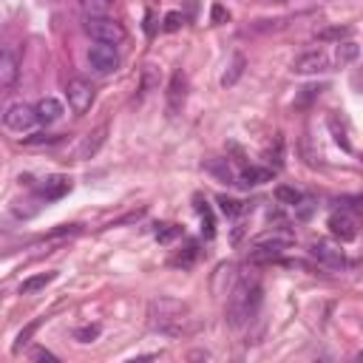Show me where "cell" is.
<instances>
[{
    "label": "cell",
    "instance_id": "33",
    "mask_svg": "<svg viewBox=\"0 0 363 363\" xmlns=\"http://www.w3.org/2000/svg\"><path fill=\"white\" fill-rule=\"evenodd\" d=\"M0 298H3V289H0Z\"/></svg>",
    "mask_w": 363,
    "mask_h": 363
},
{
    "label": "cell",
    "instance_id": "29",
    "mask_svg": "<svg viewBox=\"0 0 363 363\" xmlns=\"http://www.w3.org/2000/svg\"><path fill=\"white\" fill-rule=\"evenodd\" d=\"M23 142L26 145H48V142H57V136H51V133H31V136H23Z\"/></svg>",
    "mask_w": 363,
    "mask_h": 363
},
{
    "label": "cell",
    "instance_id": "13",
    "mask_svg": "<svg viewBox=\"0 0 363 363\" xmlns=\"http://www.w3.org/2000/svg\"><path fill=\"white\" fill-rule=\"evenodd\" d=\"M17 74H20V60L14 51L3 48L0 51V88H11L17 82Z\"/></svg>",
    "mask_w": 363,
    "mask_h": 363
},
{
    "label": "cell",
    "instance_id": "14",
    "mask_svg": "<svg viewBox=\"0 0 363 363\" xmlns=\"http://www.w3.org/2000/svg\"><path fill=\"white\" fill-rule=\"evenodd\" d=\"M105 133H108V125H99L96 130L85 133L82 142H79V147H77V159H91V156L105 145Z\"/></svg>",
    "mask_w": 363,
    "mask_h": 363
},
{
    "label": "cell",
    "instance_id": "21",
    "mask_svg": "<svg viewBox=\"0 0 363 363\" xmlns=\"http://www.w3.org/2000/svg\"><path fill=\"white\" fill-rule=\"evenodd\" d=\"M111 6H113V0H79V9L85 17H102L111 11Z\"/></svg>",
    "mask_w": 363,
    "mask_h": 363
},
{
    "label": "cell",
    "instance_id": "12",
    "mask_svg": "<svg viewBox=\"0 0 363 363\" xmlns=\"http://www.w3.org/2000/svg\"><path fill=\"white\" fill-rule=\"evenodd\" d=\"M184 96H187V79H184L182 71H176V74L170 77V85H167V111H170V113L182 111Z\"/></svg>",
    "mask_w": 363,
    "mask_h": 363
},
{
    "label": "cell",
    "instance_id": "9",
    "mask_svg": "<svg viewBox=\"0 0 363 363\" xmlns=\"http://www.w3.org/2000/svg\"><path fill=\"white\" fill-rule=\"evenodd\" d=\"M326 227H329V233H332L335 238H340V244L357 238V221H354L349 213H332L329 221H326Z\"/></svg>",
    "mask_w": 363,
    "mask_h": 363
},
{
    "label": "cell",
    "instance_id": "26",
    "mask_svg": "<svg viewBox=\"0 0 363 363\" xmlns=\"http://www.w3.org/2000/svg\"><path fill=\"white\" fill-rule=\"evenodd\" d=\"M96 335H99V326H96V323H94V326L88 323V326H79V329H74V337H77L79 343H91Z\"/></svg>",
    "mask_w": 363,
    "mask_h": 363
},
{
    "label": "cell",
    "instance_id": "6",
    "mask_svg": "<svg viewBox=\"0 0 363 363\" xmlns=\"http://www.w3.org/2000/svg\"><path fill=\"white\" fill-rule=\"evenodd\" d=\"M289 244H292V238H289V235H278V233L264 235V238H258V241L252 244L250 258H252V261H275V258H278Z\"/></svg>",
    "mask_w": 363,
    "mask_h": 363
},
{
    "label": "cell",
    "instance_id": "8",
    "mask_svg": "<svg viewBox=\"0 0 363 363\" xmlns=\"http://www.w3.org/2000/svg\"><path fill=\"white\" fill-rule=\"evenodd\" d=\"M329 71V57L323 51H303L292 60V74L309 77V74H323Z\"/></svg>",
    "mask_w": 363,
    "mask_h": 363
},
{
    "label": "cell",
    "instance_id": "2",
    "mask_svg": "<svg viewBox=\"0 0 363 363\" xmlns=\"http://www.w3.org/2000/svg\"><path fill=\"white\" fill-rule=\"evenodd\" d=\"M85 34L94 40V43H108V45H119L125 43V26L119 20H113L111 14H102V17H85Z\"/></svg>",
    "mask_w": 363,
    "mask_h": 363
},
{
    "label": "cell",
    "instance_id": "24",
    "mask_svg": "<svg viewBox=\"0 0 363 363\" xmlns=\"http://www.w3.org/2000/svg\"><path fill=\"white\" fill-rule=\"evenodd\" d=\"M329 130H332V136H335V142L346 150V153H352V142L346 139V133H343V128H337V119L335 116H329Z\"/></svg>",
    "mask_w": 363,
    "mask_h": 363
},
{
    "label": "cell",
    "instance_id": "32",
    "mask_svg": "<svg viewBox=\"0 0 363 363\" xmlns=\"http://www.w3.org/2000/svg\"><path fill=\"white\" fill-rule=\"evenodd\" d=\"M31 357H34V360H57V354H54V352H48V349H34V352H31Z\"/></svg>",
    "mask_w": 363,
    "mask_h": 363
},
{
    "label": "cell",
    "instance_id": "15",
    "mask_svg": "<svg viewBox=\"0 0 363 363\" xmlns=\"http://www.w3.org/2000/svg\"><path fill=\"white\" fill-rule=\"evenodd\" d=\"M68 190H71V179H68V176H48V179L40 184V196H43L45 201L62 199Z\"/></svg>",
    "mask_w": 363,
    "mask_h": 363
},
{
    "label": "cell",
    "instance_id": "28",
    "mask_svg": "<svg viewBox=\"0 0 363 363\" xmlns=\"http://www.w3.org/2000/svg\"><path fill=\"white\" fill-rule=\"evenodd\" d=\"M182 23H184V17H182L179 11H167V14H164V31H179Z\"/></svg>",
    "mask_w": 363,
    "mask_h": 363
},
{
    "label": "cell",
    "instance_id": "18",
    "mask_svg": "<svg viewBox=\"0 0 363 363\" xmlns=\"http://www.w3.org/2000/svg\"><path fill=\"white\" fill-rule=\"evenodd\" d=\"M357 54H360V45H357L354 40H343V43H337V48H335V62L343 68V65L354 62Z\"/></svg>",
    "mask_w": 363,
    "mask_h": 363
},
{
    "label": "cell",
    "instance_id": "10",
    "mask_svg": "<svg viewBox=\"0 0 363 363\" xmlns=\"http://www.w3.org/2000/svg\"><path fill=\"white\" fill-rule=\"evenodd\" d=\"M309 252H312V258H315L318 264H323V267H332V269H337V267H343V264H346V258H343V250L332 247L329 241H312Z\"/></svg>",
    "mask_w": 363,
    "mask_h": 363
},
{
    "label": "cell",
    "instance_id": "17",
    "mask_svg": "<svg viewBox=\"0 0 363 363\" xmlns=\"http://www.w3.org/2000/svg\"><path fill=\"white\" fill-rule=\"evenodd\" d=\"M54 278H57V272H54V269H51V272H37V275L26 278V281L17 286V292H20V295H31V292H40V289H43V286H48Z\"/></svg>",
    "mask_w": 363,
    "mask_h": 363
},
{
    "label": "cell",
    "instance_id": "22",
    "mask_svg": "<svg viewBox=\"0 0 363 363\" xmlns=\"http://www.w3.org/2000/svg\"><path fill=\"white\" fill-rule=\"evenodd\" d=\"M37 329H40V318H37V320H28V323L17 332V340H14V346H11V349H14V352H20L26 343H31V337H34V332H37Z\"/></svg>",
    "mask_w": 363,
    "mask_h": 363
},
{
    "label": "cell",
    "instance_id": "30",
    "mask_svg": "<svg viewBox=\"0 0 363 363\" xmlns=\"http://www.w3.org/2000/svg\"><path fill=\"white\" fill-rule=\"evenodd\" d=\"M210 14H213V23H224V20L230 17V14H227V11H224V9L218 6V3H216V6L210 9Z\"/></svg>",
    "mask_w": 363,
    "mask_h": 363
},
{
    "label": "cell",
    "instance_id": "23",
    "mask_svg": "<svg viewBox=\"0 0 363 363\" xmlns=\"http://www.w3.org/2000/svg\"><path fill=\"white\" fill-rule=\"evenodd\" d=\"M207 170L216 173V176H221L224 182H235V173H233V167L227 164V159H213V162L207 164Z\"/></svg>",
    "mask_w": 363,
    "mask_h": 363
},
{
    "label": "cell",
    "instance_id": "5",
    "mask_svg": "<svg viewBox=\"0 0 363 363\" xmlns=\"http://www.w3.org/2000/svg\"><path fill=\"white\" fill-rule=\"evenodd\" d=\"M88 65L96 71V74H113L119 68V54H116V45H108V43H94L88 48Z\"/></svg>",
    "mask_w": 363,
    "mask_h": 363
},
{
    "label": "cell",
    "instance_id": "19",
    "mask_svg": "<svg viewBox=\"0 0 363 363\" xmlns=\"http://www.w3.org/2000/svg\"><path fill=\"white\" fill-rule=\"evenodd\" d=\"M244 65H247L244 54H233V62H230L227 71L221 74V85H224V88H233V85L238 82V77L244 74Z\"/></svg>",
    "mask_w": 363,
    "mask_h": 363
},
{
    "label": "cell",
    "instance_id": "16",
    "mask_svg": "<svg viewBox=\"0 0 363 363\" xmlns=\"http://www.w3.org/2000/svg\"><path fill=\"white\" fill-rule=\"evenodd\" d=\"M269 179H272V170H267V167H244L235 173V184H241V187H258Z\"/></svg>",
    "mask_w": 363,
    "mask_h": 363
},
{
    "label": "cell",
    "instance_id": "4",
    "mask_svg": "<svg viewBox=\"0 0 363 363\" xmlns=\"http://www.w3.org/2000/svg\"><path fill=\"white\" fill-rule=\"evenodd\" d=\"M65 99H68L74 113H85L94 105V85L82 77H71L68 85H65Z\"/></svg>",
    "mask_w": 363,
    "mask_h": 363
},
{
    "label": "cell",
    "instance_id": "7",
    "mask_svg": "<svg viewBox=\"0 0 363 363\" xmlns=\"http://www.w3.org/2000/svg\"><path fill=\"white\" fill-rule=\"evenodd\" d=\"M3 122H6V128H11V130H28L34 122H37V113H34V105H28V102H11L6 111H3Z\"/></svg>",
    "mask_w": 363,
    "mask_h": 363
},
{
    "label": "cell",
    "instance_id": "25",
    "mask_svg": "<svg viewBox=\"0 0 363 363\" xmlns=\"http://www.w3.org/2000/svg\"><path fill=\"white\" fill-rule=\"evenodd\" d=\"M218 207H221V213L224 216H238L244 207H241V201H235V199H227V196H218Z\"/></svg>",
    "mask_w": 363,
    "mask_h": 363
},
{
    "label": "cell",
    "instance_id": "20",
    "mask_svg": "<svg viewBox=\"0 0 363 363\" xmlns=\"http://www.w3.org/2000/svg\"><path fill=\"white\" fill-rule=\"evenodd\" d=\"M301 199H303V193L295 190V187H289V184H278L275 187V201L284 204V207H295Z\"/></svg>",
    "mask_w": 363,
    "mask_h": 363
},
{
    "label": "cell",
    "instance_id": "1",
    "mask_svg": "<svg viewBox=\"0 0 363 363\" xmlns=\"http://www.w3.org/2000/svg\"><path fill=\"white\" fill-rule=\"evenodd\" d=\"M261 306V284L255 278H241L230 295V303H227V318L233 326H241L247 320H252V315L258 312Z\"/></svg>",
    "mask_w": 363,
    "mask_h": 363
},
{
    "label": "cell",
    "instance_id": "27",
    "mask_svg": "<svg viewBox=\"0 0 363 363\" xmlns=\"http://www.w3.org/2000/svg\"><path fill=\"white\" fill-rule=\"evenodd\" d=\"M318 37H320V40H337V43H340L343 37H349V28H346V26H335V28H323V31H320Z\"/></svg>",
    "mask_w": 363,
    "mask_h": 363
},
{
    "label": "cell",
    "instance_id": "3",
    "mask_svg": "<svg viewBox=\"0 0 363 363\" xmlns=\"http://www.w3.org/2000/svg\"><path fill=\"white\" fill-rule=\"evenodd\" d=\"M184 306L176 303V301H156L150 306V323L159 329V332H167V335H179L182 332V323H184Z\"/></svg>",
    "mask_w": 363,
    "mask_h": 363
},
{
    "label": "cell",
    "instance_id": "11",
    "mask_svg": "<svg viewBox=\"0 0 363 363\" xmlns=\"http://www.w3.org/2000/svg\"><path fill=\"white\" fill-rule=\"evenodd\" d=\"M34 113H37V122H43V125H54V122L62 119L65 108H62L60 99H54V96H43V99L34 105Z\"/></svg>",
    "mask_w": 363,
    "mask_h": 363
},
{
    "label": "cell",
    "instance_id": "31",
    "mask_svg": "<svg viewBox=\"0 0 363 363\" xmlns=\"http://www.w3.org/2000/svg\"><path fill=\"white\" fill-rule=\"evenodd\" d=\"M164 230H156V238L159 241H167V238H173L176 235V230H173V224H162Z\"/></svg>",
    "mask_w": 363,
    "mask_h": 363
}]
</instances>
